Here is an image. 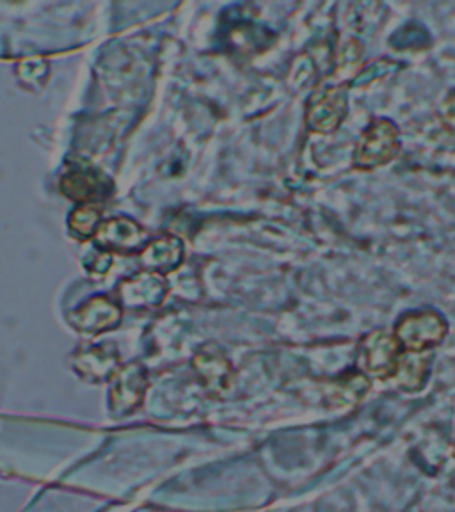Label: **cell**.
<instances>
[{
    "mask_svg": "<svg viewBox=\"0 0 455 512\" xmlns=\"http://www.w3.org/2000/svg\"><path fill=\"white\" fill-rule=\"evenodd\" d=\"M59 187L66 198L77 201L79 205L105 200L112 192L111 180L86 160L70 162Z\"/></svg>",
    "mask_w": 455,
    "mask_h": 512,
    "instance_id": "obj_5",
    "label": "cell"
},
{
    "mask_svg": "<svg viewBox=\"0 0 455 512\" xmlns=\"http://www.w3.org/2000/svg\"><path fill=\"white\" fill-rule=\"evenodd\" d=\"M102 224V208L98 203H80L68 219V228L73 237L79 240L95 239L96 232Z\"/></svg>",
    "mask_w": 455,
    "mask_h": 512,
    "instance_id": "obj_12",
    "label": "cell"
},
{
    "mask_svg": "<svg viewBox=\"0 0 455 512\" xmlns=\"http://www.w3.org/2000/svg\"><path fill=\"white\" fill-rule=\"evenodd\" d=\"M139 256L146 271L159 272L164 276L184 264V242L175 235H162L152 240Z\"/></svg>",
    "mask_w": 455,
    "mask_h": 512,
    "instance_id": "obj_8",
    "label": "cell"
},
{
    "mask_svg": "<svg viewBox=\"0 0 455 512\" xmlns=\"http://www.w3.org/2000/svg\"><path fill=\"white\" fill-rule=\"evenodd\" d=\"M349 111V86L326 82L313 91L306 104V127L315 134H333L344 123Z\"/></svg>",
    "mask_w": 455,
    "mask_h": 512,
    "instance_id": "obj_2",
    "label": "cell"
},
{
    "mask_svg": "<svg viewBox=\"0 0 455 512\" xmlns=\"http://www.w3.org/2000/svg\"><path fill=\"white\" fill-rule=\"evenodd\" d=\"M432 354L427 352H402L393 381L400 390L408 393L424 390L431 374Z\"/></svg>",
    "mask_w": 455,
    "mask_h": 512,
    "instance_id": "obj_9",
    "label": "cell"
},
{
    "mask_svg": "<svg viewBox=\"0 0 455 512\" xmlns=\"http://www.w3.org/2000/svg\"><path fill=\"white\" fill-rule=\"evenodd\" d=\"M447 333V320L434 310L404 313L393 328L402 352L431 351L445 340Z\"/></svg>",
    "mask_w": 455,
    "mask_h": 512,
    "instance_id": "obj_3",
    "label": "cell"
},
{
    "mask_svg": "<svg viewBox=\"0 0 455 512\" xmlns=\"http://www.w3.org/2000/svg\"><path fill=\"white\" fill-rule=\"evenodd\" d=\"M402 349L393 333L376 329L358 344V370L365 376L388 381L395 376Z\"/></svg>",
    "mask_w": 455,
    "mask_h": 512,
    "instance_id": "obj_4",
    "label": "cell"
},
{
    "mask_svg": "<svg viewBox=\"0 0 455 512\" xmlns=\"http://www.w3.org/2000/svg\"><path fill=\"white\" fill-rule=\"evenodd\" d=\"M363 56H365V48L356 38H347L342 41L335 54L336 79H344L345 84L349 86V82L361 70Z\"/></svg>",
    "mask_w": 455,
    "mask_h": 512,
    "instance_id": "obj_11",
    "label": "cell"
},
{
    "mask_svg": "<svg viewBox=\"0 0 455 512\" xmlns=\"http://www.w3.org/2000/svg\"><path fill=\"white\" fill-rule=\"evenodd\" d=\"M399 152V128L393 121L377 118L363 130L358 139L352 166L360 171H372L390 164Z\"/></svg>",
    "mask_w": 455,
    "mask_h": 512,
    "instance_id": "obj_1",
    "label": "cell"
},
{
    "mask_svg": "<svg viewBox=\"0 0 455 512\" xmlns=\"http://www.w3.org/2000/svg\"><path fill=\"white\" fill-rule=\"evenodd\" d=\"M440 120L448 132L455 134V89H452L441 102Z\"/></svg>",
    "mask_w": 455,
    "mask_h": 512,
    "instance_id": "obj_16",
    "label": "cell"
},
{
    "mask_svg": "<svg viewBox=\"0 0 455 512\" xmlns=\"http://www.w3.org/2000/svg\"><path fill=\"white\" fill-rule=\"evenodd\" d=\"M148 244L150 240L146 230L127 216L112 217L105 221L100 224L95 235L96 248L104 249L111 255H141Z\"/></svg>",
    "mask_w": 455,
    "mask_h": 512,
    "instance_id": "obj_6",
    "label": "cell"
},
{
    "mask_svg": "<svg viewBox=\"0 0 455 512\" xmlns=\"http://www.w3.org/2000/svg\"><path fill=\"white\" fill-rule=\"evenodd\" d=\"M120 308L104 296L93 297L75 312L73 324L84 331H98L116 324L120 320Z\"/></svg>",
    "mask_w": 455,
    "mask_h": 512,
    "instance_id": "obj_10",
    "label": "cell"
},
{
    "mask_svg": "<svg viewBox=\"0 0 455 512\" xmlns=\"http://www.w3.org/2000/svg\"><path fill=\"white\" fill-rule=\"evenodd\" d=\"M370 379L361 370H352L338 377L335 384V399L340 404H352L363 399L370 392Z\"/></svg>",
    "mask_w": 455,
    "mask_h": 512,
    "instance_id": "obj_13",
    "label": "cell"
},
{
    "mask_svg": "<svg viewBox=\"0 0 455 512\" xmlns=\"http://www.w3.org/2000/svg\"><path fill=\"white\" fill-rule=\"evenodd\" d=\"M18 77L31 88H41L48 79V64L45 59H27L18 66Z\"/></svg>",
    "mask_w": 455,
    "mask_h": 512,
    "instance_id": "obj_15",
    "label": "cell"
},
{
    "mask_svg": "<svg viewBox=\"0 0 455 512\" xmlns=\"http://www.w3.org/2000/svg\"><path fill=\"white\" fill-rule=\"evenodd\" d=\"M168 296V281L153 271H139L120 285L121 303L130 308L157 306Z\"/></svg>",
    "mask_w": 455,
    "mask_h": 512,
    "instance_id": "obj_7",
    "label": "cell"
},
{
    "mask_svg": "<svg viewBox=\"0 0 455 512\" xmlns=\"http://www.w3.org/2000/svg\"><path fill=\"white\" fill-rule=\"evenodd\" d=\"M399 68L400 64L395 63V61H390V59H379V61H374V63L367 66V68H361L358 75L349 82V88L367 86L370 82L381 79L384 75L395 72V70H399Z\"/></svg>",
    "mask_w": 455,
    "mask_h": 512,
    "instance_id": "obj_14",
    "label": "cell"
}]
</instances>
